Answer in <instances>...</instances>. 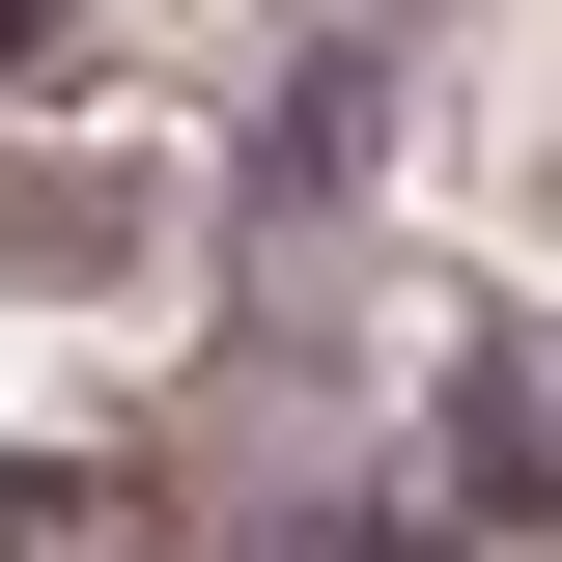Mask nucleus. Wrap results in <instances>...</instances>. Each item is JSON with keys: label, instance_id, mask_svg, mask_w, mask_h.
Listing matches in <instances>:
<instances>
[{"label": "nucleus", "instance_id": "obj_1", "mask_svg": "<svg viewBox=\"0 0 562 562\" xmlns=\"http://www.w3.org/2000/svg\"><path fill=\"white\" fill-rule=\"evenodd\" d=\"M0 562H140V506L113 479H0Z\"/></svg>", "mask_w": 562, "mask_h": 562}]
</instances>
